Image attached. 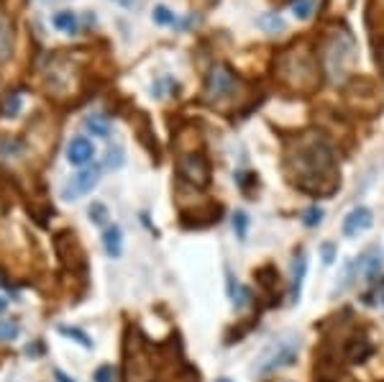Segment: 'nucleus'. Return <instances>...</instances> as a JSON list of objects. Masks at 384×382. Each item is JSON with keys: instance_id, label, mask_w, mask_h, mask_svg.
<instances>
[{"instance_id": "nucleus-1", "label": "nucleus", "mask_w": 384, "mask_h": 382, "mask_svg": "<svg viewBox=\"0 0 384 382\" xmlns=\"http://www.w3.org/2000/svg\"><path fill=\"white\" fill-rule=\"evenodd\" d=\"M287 180L310 195H333L341 185L336 152L320 134H302L285 149Z\"/></svg>"}, {"instance_id": "nucleus-2", "label": "nucleus", "mask_w": 384, "mask_h": 382, "mask_svg": "<svg viewBox=\"0 0 384 382\" xmlns=\"http://www.w3.org/2000/svg\"><path fill=\"white\" fill-rule=\"evenodd\" d=\"M274 72L277 80L282 82V88L298 95H313L320 88V59L310 51L307 44H292L289 49H285L274 62Z\"/></svg>"}, {"instance_id": "nucleus-3", "label": "nucleus", "mask_w": 384, "mask_h": 382, "mask_svg": "<svg viewBox=\"0 0 384 382\" xmlns=\"http://www.w3.org/2000/svg\"><path fill=\"white\" fill-rule=\"evenodd\" d=\"M317 59L328 77L333 82H344L359 62V47H356L354 34L346 26L323 34V39L317 44Z\"/></svg>"}, {"instance_id": "nucleus-4", "label": "nucleus", "mask_w": 384, "mask_h": 382, "mask_svg": "<svg viewBox=\"0 0 384 382\" xmlns=\"http://www.w3.org/2000/svg\"><path fill=\"white\" fill-rule=\"evenodd\" d=\"M241 90H243V82L241 77L228 67V64H213V69L208 72V77H205V90H202V95L208 103L213 106H221L223 100H230L236 98Z\"/></svg>"}, {"instance_id": "nucleus-5", "label": "nucleus", "mask_w": 384, "mask_h": 382, "mask_svg": "<svg viewBox=\"0 0 384 382\" xmlns=\"http://www.w3.org/2000/svg\"><path fill=\"white\" fill-rule=\"evenodd\" d=\"M346 103L356 110V113H366L374 116L384 103V90L376 88L372 80H351L346 85Z\"/></svg>"}, {"instance_id": "nucleus-6", "label": "nucleus", "mask_w": 384, "mask_h": 382, "mask_svg": "<svg viewBox=\"0 0 384 382\" xmlns=\"http://www.w3.org/2000/svg\"><path fill=\"white\" fill-rule=\"evenodd\" d=\"M177 172L184 182H190L195 187H208L211 185V162L202 152H184L177 159Z\"/></svg>"}, {"instance_id": "nucleus-7", "label": "nucleus", "mask_w": 384, "mask_h": 382, "mask_svg": "<svg viewBox=\"0 0 384 382\" xmlns=\"http://www.w3.org/2000/svg\"><path fill=\"white\" fill-rule=\"evenodd\" d=\"M295 357H298V342H295V339L274 342L272 346H269V352L261 357L259 372L267 374V372L279 370V367H289V364L295 362Z\"/></svg>"}, {"instance_id": "nucleus-8", "label": "nucleus", "mask_w": 384, "mask_h": 382, "mask_svg": "<svg viewBox=\"0 0 384 382\" xmlns=\"http://www.w3.org/2000/svg\"><path fill=\"white\" fill-rule=\"evenodd\" d=\"M97 180H100V165L80 169L77 175H72L67 182H64V187H62V198H64V200H80V198L87 195V193L97 185Z\"/></svg>"}, {"instance_id": "nucleus-9", "label": "nucleus", "mask_w": 384, "mask_h": 382, "mask_svg": "<svg viewBox=\"0 0 384 382\" xmlns=\"http://www.w3.org/2000/svg\"><path fill=\"white\" fill-rule=\"evenodd\" d=\"M95 157V144L87 136H75L67 144V162L75 167H87Z\"/></svg>"}, {"instance_id": "nucleus-10", "label": "nucleus", "mask_w": 384, "mask_h": 382, "mask_svg": "<svg viewBox=\"0 0 384 382\" xmlns=\"http://www.w3.org/2000/svg\"><path fill=\"white\" fill-rule=\"evenodd\" d=\"M372 224H374V216H372L369 208H364V206L354 208V211L344 218V236L361 234V231H366V228H372Z\"/></svg>"}, {"instance_id": "nucleus-11", "label": "nucleus", "mask_w": 384, "mask_h": 382, "mask_svg": "<svg viewBox=\"0 0 384 382\" xmlns=\"http://www.w3.org/2000/svg\"><path fill=\"white\" fill-rule=\"evenodd\" d=\"M356 265H359V272L364 274L369 283H374L376 277L382 274V265H384L382 252H379V249H369L366 254H361L356 259Z\"/></svg>"}, {"instance_id": "nucleus-12", "label": "nucleus", "mask_w": 384, "mask_h": 382, "mask_svg": "<svg viewBox=\"0 0 384 382\" xmlns=\"http://www.w3.org/2000/svg\"><path fill=\"white\" fill-rule=\"evenodd\" d=\"M305 272H307V256L305 252L295 254V262H292V287H289V298L298 303L300 293H302V283H305Z\"/></svg>"}, {"instance_id": "nucleus-13", "label": "nucleus", "mask_w": 384, "mask_h": 382, "mask_svg": "<svg viewBox=\"0 0 384 382\" xmlns=\"http://www.w3.org/2000/svg\"><path fill=\"white\" fill-rule=\"evenodd\" d=\"M372 352H374V346L366 342V339H351V342L346 344V359L351 364L366 362L372 357Z\"/></svg>"}, {"instance_id": "nucleus-14", "label": "nucleus", "mask_w": 384, "mask_h": 382, "mask_svg": "<svg viewBox=\"0 0 384 382\" xmlns=\"http://www.w3.org/2000/svg\"><path fill=\"white\" fill-rule=\"evenodd\" d=\"M82 123H85V128L93 136H100V139L110 136V118H108L106 113H93V116H87Z\"/></svg>"}, {"instance_id": "nucleus-15", "label": "nucleus", "mask_w": 384, "mask_h": 382, "mask_svg": "<svg viewBox=\"0 0 384 382\" xmlns=\"http://www.w3.org/2000/svg\"><path fill=\"white\" fill-rule=\"evenodd\" d=\"M103 246H106V254L108 256H121L123 252V234H121V226H110L103 236Z\"/></svg>"}, {"instance_id": "nucleus-16", "label": "nucleus", "mask_w": 384, "mask_h": 382, "mask_svg": "<svg viewBox=\"0 0 384 382\" xmlns=\"http://www.w3.org/2000/svg\"><path fill=\"white\" fill-rule=\"evenodd\" d=\"M10 51H13V26L8 19L0 16V62L10 59Z\"/></svg>"}, {"instance_id": "nucleus-17", "label": "nucleus", "mask_w": 384, "mask_h": 382, "mask_svg": "<svg viewBox=\"0 0 384 382\" xmlns=\"http://www.w3.org/2000/svg\"><path fill=\"white\" fill-rule=\"evenodd\" d=\"M51 26L59 31H64V34H75L77 16L72 13V10H59V13H54V19H51Z\"/></svg>"}, {"instance_id": "nucleus-18", "label": "nucleus", "mask_w": 384, "mask_h": 382, "mask_svg": "<svg viewBox=\"0 0 384 382\" xmlns=\"http://www.w3.org/2000/svg\"><path fill=\"white\" fill-rule=\"evenodd\" d=\"M228 290H230V298H233V305L236 308H243V305H249L251 300V293L243 287V285L239 283H233V277L228 274Z\"/></svg>"}, {"instance_id": "nucleus-19", "label": "nucleus", "mask_w": 384, "mask_h": 382, "mask_svg": "<svg viewBox=\"0 0 384 382\" xmlns=\"http://www.w3.org/2000/svg\"><path fill=\"white\" fill-rule=\"evenodd\" d=\"M256 280H259L261 287H267L269 293H274V287H279V285H274V280H279V272L272 265L256 270Z\"/></svg>"}, {"instance_id": "nucleus-20", "label": "nucleus", "mask_w": 384, "mask_h": 382, "mask_svg": "<svg viewBox=\"0 0 384 382\" xmlns=\"http://www.w3.org/2000/svg\"><path fill=\"white\" fill-rule=\"evenodd\" d=\"M19 110H21V95L19 93H8V95L3 98V106H0V116L13 118V116H19Z\"/></svg>"}, {"instance_id": "nucleus-21", "label": "nucleus", "mask_w": 384, "mask_h": 382, "mask_svg": "<svg viewBox=\"0 0 384 382\" xmlns=\"http://www.w3.org/2000/svg\"><path fill=\"white\" fill-rule=\"evenodd\" d=\"M259 26L269 34H277V31H285V21L279 19L277 13H264L259 19Z\"/></svg>"}, {"instance_id": "nucleus-22", "label": "nucleus", "mask_w": 384, "mask_h": 382, "mask_svg": "<svg viewBox=\"0 0 384 382\" xmlns=\"http://www.w3.org/2000/svg\"><path fill=\"white\" fill-rule=\"evenodd\" d=\"M152 19H154V23H159V26H174V23H177V16H174L167 5H156L152 13Z\"/></svg>"}, {"instance_id": "nucleus-23", "label": "nucleus", "mask_w": 384, "mask_h": 382, "mask_svg": "<svg viewBox=\"0 0 384 382\" xmlns=\"http://www.w3.org/2000/svg\"><path fill=\"white\" fill-rule=\"evenodd\" d=\"M313 8H315L313 0H292V13H295V19H300V21L310 19V16H313Z\"/></svg>"}, {"instance_id": "nucleus-24", "label": "nucleus", "mask_w": 384, "mask_h": 382, "mask_svg": "<svg viewBox=\"0 0 384 382\" xmlns=\"http://www.w3.org/2000/svg\"><path fill=\"white\" fill-rule=\"evenodd\" d=\"M59 331L64 333V336H69V339H77V342L82 344L85 349H93V339H90L85 331H80V329H72V326H59Z\"/></svg>"}, {"instance_id": "nucleus-25", "label": "nucleus", "mask_w": 384, "mask_h": 382, "mask_svg": "<svg viewBox=\"0 0 384 382\" xmlns=\"http://www.w3.org/2000/svg\"><path fill=\"white\" fill-rule=\"evenodd\" d=\"M233 231L239 239H246V231H249V216L243 213V211H236V216H233Z\"/></svg>"}, {"instance_id": "nucleus-26", "label": "nucleus", "mask_w": 384, "mask_h": 382, "mask_svg": "<svg viewBox=\"0 0 384 382\" xmlns=\"http://www.w3.org/2000/svg\"><path fill=\"white\" fill-rule=\"evenodd\" d=\"M19 336V324L16 321H0V342H13Z\"/></svg>"}, {"instance_id": "nucleus-27", "label": "nucleus", "mask_w": 384, "mask_h": 382, "mask_svg": "<svg viewBox=\"0 0 384 382\" xmlns=\"http://www.w3.org/2000/svg\"><path fill=\"white\" fill-rule=\"evenodd\" d=\"M323 221V211L317 206H313V208H307L305 213H302V224L307 226V228H313V226H317Z\"/></svg>"}, {"instance_id": "nucleus-28", "label": "nucleus", "mask_w": 384, "mask_h": 382, "mask_svg": "<svg viewBox=\"0 0 384 382\" xmlns=\"http://www.w3.org/2000/svg\"><path fill=\"white\" fill-rule=\"evenodd\" d=\"M87 213H90V218H93V221H95L97 226H103V224L108 221V208L103 206V203H93Z\"/></svg>"}, {"instance_id": "nucleus-29", "label": "nucleus", "mask_w": 384, "mask_h": 382, "mask_svg": "<svg viewBox=\"0 0 384 382\" xmlns=\"http://www.w3.org/2000/svg\"><path fill=\"white\" fill-rule=\"evenodd\" d=\"M106 165L110 167V169H118V167L123 165V149L118 147V144L108 149V162H106Z\"/></svg>"}, {"instance_id": "nucleus-30", "label": "nucleus", "mask_w": 384, "mask_h": 382, "mask_svg": "<svg viewBox=\"0 0 384 382\" xmlns=\"http://www.w3.org/2000/svg\"><path fill=\"white\" fill-rule=\"evenodd\" d=\"M113 380H115V370H113V364H103V367H97L95 382H113Z\"/></svg>"}, {"instance_id": "nucleus-31", "label": "nucleus", "mask_w": 384, "mask_h": 382, "mask_svg": "<svg viewBox=\"0 0 384 382\" xmlns=\"http://www.w3.org/2000/svg\"><path fill=\"white\" fill-rule=\"evenodd\" d=\"M320 252H323V262H326V265H331V262L336 259V246L333 244H323L320 246Z\"/></svg>"}, {"instance_id": "nucleus-32", "label": "nucleus", "mask_w": 384, "mask_h": 382, "mask_svg": "<svg viewBox=\"0 0 384 382\" xmlns=\"http://www.w3.org/2000/svg\"><path fill=\"white\" fill-rule=\"evenodd\" d=\"M54 374H57V380H59V382H75V380H72V377H67V374H64V372H59V370H57V372H54Z\"/></svg>"}, {"instance_id": "nucleus-33", "label": "nucleus", "mask_w": 384, "mask_h": 382, "mask_svg": "<svg viewBox=\"0 0 384 382\" xmlns=\"http://www.w3.org/2000/svg\"><path fill=\"white\" fill-rule=\"evenodd\" d=\"M376 59L382 62V69H384V47H382V51H379V57H376Z\"/></svg>"}, {"instance_id": "nucleus-34", "label": "nucleus", "mask_w": 384, "mask_h": 382, "mask_svg": "<svg viewBox=\"0 0 384 382\" xmlns=\"http://www.w3.org/2000/svg\"><path fill=\"white\" fill-rule=\"evenodd\" d=\"M3 308H5V300H3V298H0V311H3Z\"/></svg>"}, {"instance_id": "nucleus-35", "label": "nucleus", "mask_w": 384, "mask_h": 382, "mask_svg": "<svg viewBox=\"0 0 384 382\" xmlns=\"http://www.w3.org/2000/svg\"><path fill=\"white\" fill-rule=\"evenodd\" d=\"M205 3H208V5H213V3H218V0H205Z\"/></svg>"}, {"instance_id": "nucleus-36", "label": "nucleus", "mask_w": 384, "mask_h": 382, "mask_svg": "<svg viewBox=\"0 0 384 382\" xmlns=\"http://www.w3.org/2000/svg\"><path fill=\"white\" fill-rule=\"evenodd\" d=\"M218 382H230V380H228V377H221V380H218Z\"/></svg>"}, {"instance_id": "nucleus-37", "label": "nucleus", "mask_w": 384, "mask_h": 382, "mask_svg": "<svg viewBox=\"0 0 384 382\" xmlns=\"http://www.w3.org/2000/svg\"><path fill=\"white\" fill-rule=\"evenodd\" d=\"M382 305H384V293H382Z\"/></svg>"}, {"instance_id": "nucleus-38", "label": "nucleus", "mask_w": 384, "mask_h": 382, "mask_svg": "<svg viewBox=\"0 0 384 382\" xmlns=\"http://www.w3.org/2000/svg\"><path fill=\"white\" fill-rule=\"evenodd\" d=\"M47 3H54V0H47Z\"/></svg>"}]
</instances>
